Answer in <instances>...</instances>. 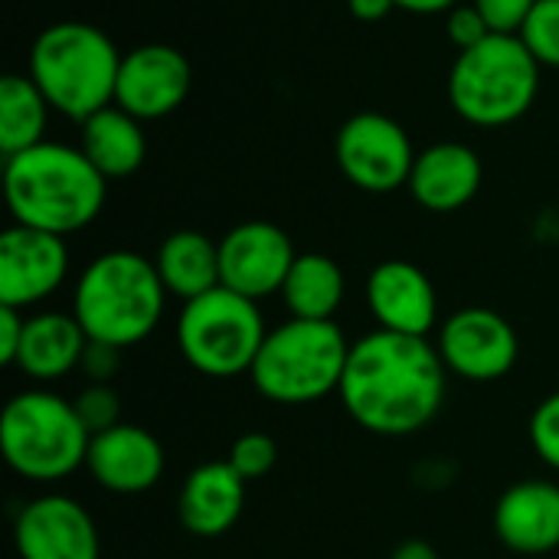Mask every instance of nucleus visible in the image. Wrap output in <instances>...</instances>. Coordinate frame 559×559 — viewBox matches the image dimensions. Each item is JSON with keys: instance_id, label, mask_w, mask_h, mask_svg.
I'll use <instances>...</instances> for the list:
<instances>
[{"instance_id": "f257e3e1", "label": "nucleus", "mask_w": 559, "mask_h": 559, "mask_svg": "<svg viewBox=\"0 0 559 559\" xmlns=\"http://www.w3.org/2000/svg\"><path fill=\"white\" fill-rule=\"evenodd\" d=\"M449 370L429 337L370 331L350 344L341 380L347 416L383 439H409L436 423L445 406Z\"/></svg>"}, {"instance_id": "f03ea898", "label": "nucleus", "mask_w": 559, "mask_h": 559, "mask_svg": "<svg viewBox=\"0 0 559 559\" xmlns=\"http://www.w3.org/2000/svg\"><path fill=\"white\" fill-rule=\"evenodd\" d=\"M3 200L13 223L69 239L98 219L108 180L79 144L43 141L3 160Z\"/></svg>"}, {"instance_id": "7ed1b4c3", "label": "nucleus", "mask_w": 559, "mask_h": 559, "mask_svg": "<svg viewBox=\"0 0 559 559\" xmlns=\"http://www.w3.org/2000/svg\"><path fill=\"white\" fill-rule=\"evenodd\" d=\"M167 298L154 259L131 249H108L79 272L72 314L88 341L128 350L157 331Z\"/></svg>"}, {"instance_id": "20e7f679", "label": "nucleus", "mask_w": 559, "mask_h": 559, "mask_svg": "<svg viewBox=\"0 0 559 559\" xmlns=\"http://www.w3.org/2000/svg\"><path fill=\"white\" fill-rule=\"evenodd\" d=\"M118 69L121 52L105 29L82 20H62L33 39L26 75L46 95L52 111L82 124L88 115L115 102Z\"/></svg>"}, {"instance_id": "39448f33", "label": "nucleus", "mask_w": 559, "mask_h": 559, "mask_svg": "<svg viewBox=\"0 0 559 559\" xmlns=\"http://www.w3.org/2000/svg\"><path fill=\"white\" fill-rule=\"evenodd\" d=\"M350 341L337 321L288 318L269 328L249 380L259 396L278 406H308L341 390Z\"/></svg>"}, {"instance_id": "423d86ee", "label": "nucleus", "mask_w": 559, "mask_h": 559, "mask_svg": "<svg viewBox=\"0 0 559 559\" xmlns=\"http://www.w3.org/2000/svg\"><path fill=\"white\" fill-rule=\"evenodd\" d=\"M540 62L518 33H491L455 56L449 102L475 128H504L524 118L540 92Z\"/></svg>"}, {"instance_id": "0eeeda50", "label": "nucleus", "mask_w": 559, "mask_h": 559, "mask_svg": "<svg viewBox=\"0 0 559 559\" xmlns=\"http://www.w3.org/2000/svg\"><path fill=\"white\" fill-rule=\"evenodd\" d=\"M88 429L82 426L72 400L29 386L7 400L0 413V452L13 475L52 485L79 468L88 459Z\"/></svg>"}, {"instance_id": "6e6552de", "label": "nucleus", "mask_w": 559, "mask_h": 559, "mask_svg": "<svg viewBox=\"0 0 559 559\" xmlns=\"http://www.w3.org/2000/svg\"><path fill=\"white\" fill-rule=\"evenodd\" d=\"M265 334L269 328L259 301L223 285L187 301L174 328L180 357L210 380L249 377Z\"/></svg>"}, {"instance_id": "1a4fd4ad", "label": "nucleus", "mask_w": 559, "mask_h": 559, "mask_svg": "<svg viewBox=\"0 0 559 559\" xmlns=\"http://www.w3.org/2000/svg\"><path fill=\"white\" fill-rule=\"evenodd\" d=\"M416 147L406 128L383 111L350 115L334 138V160L341 174L364 193H393L409 183Z\"/></svg>"}, {"instance_id": "9d476101", "label": "nucleus", "mask_w": 559, "mask_h": 559, "mask_svg": "<svg viewBox=\"0 0 559 559\" xmlns=\"http://www.w3.org/2000/svg\"><path fill=\"white\" fill-rule=\"evenodd\" d=\"M436 350L452 377L495 383L518 367L521 337L514 324L491 308H459L439 324Z\"/></svg>"}, {"instance_id": "9b49d317", "label": "nucleus", "mask_w": 559, "mask_h": 559, "mask_svg": "<svg viewBox=\"0 0 559 559\" xmlns=\"http://www.w3.org/2000/svg\"><path fill=\"white\" fill-rule=\"evenodd\" d=\"M295 259V242L282 226L246 219L219 239V282L242 298L265 301L282 295Z\"/></svg>"}, {"instance_id": "f8f14e48", "label": "nucleus", "mask_w": 559, "mask_h": 559, "mask_svg": "<svg viewBox=\"0 0 559 559\" xmlns=\"http://www.w3.org/2000/svg\"><path fill=\"white\" fill-rule=\"evenodd\" d=\"M69 278V246L56 233L7 226L0 236V305L33 311Z\"/></svg>"}, {"instance_id": "ddd939ff", "label": "nucleus", "mask_w": 559, "mask_h": 559, "mask_svg": "<svg viewBox=\"0 0 559 559\" xmlns=\"http://www.w3.org/2000/svg\"><path fill=\"white\" fill-rule=\"evenodd\" d=\"M13 547L20 559H102L95 518L59 491L39 495L16 511Z\"/></svg>"}, {"instance_id": "4468645a", "label": "nucleus", "mask_w": 559, "mask_h": 559, "mask_svg": "<svg viewBox=\"0 0 559 559\" xmlns=\"http://www.w3.org/2000/svg\"><path fill=\"white\" fill-rule=\"evenodd\" d=\"M193 88L190 59L170 43H144L121 56L115 105L138 121H157L174 115Z\"/></svg>"}, {"instance_id": "2eb2a0df", "label": "nucleus", "mask_w": 559, "mask_h": 559, "mask_svg": "<svg viewBox=\"0 0 559 559\" xmlns=\"http://www.w3.org/2000/svg\"><path fill=\"white\" fill-rule=\"evenodd\" d=\"M85 472L102 491L134 498L151 491L164 478L167 452L151 429L138 423H118L92 436Z\"/></svg>"}, {"instance_id": "dca6fc26", "label": "nucleus", "mask_w": 559, "mask_h": 559, "mask_svg": "<svg viewBox=\"0 0 559 559\" xmlns=\"http://www.w3.org/2000/svg\"><path fill=\"white\" fill-rule=\"evenodd\" d=\"M367 308L380 331L429 337L439 331V295L432 278L406 259H386L367 275Z\"/></svg>"}, {"instance_id": "f3484780", "label": "nucleus", "mask_w": 559, "mask_h": 559, "mask_svg": "<svg viewBox=\"0 0 559 559\" xmlns=\"http://www.w3.org/2000/svg\"><path fill=\"white\" fill-rule=\"evenodd\" d=\"M491 527L511 554H554L559 547V485L547 478L514 481L495 501Z\"/></svg>"}, {"instance_id": "a211bd4d", "label": "nucleus", "mask_w": 559, "mask_h": 559, "mask_svg": "<svg viewBox=\"0 0 559 559\" xmlns=\"http://www.w3.org/2000/svg\"><path fill=\"white\" fill-rule=\"evenodd\" d=\"M246 478L226 462L197 465L177 495V521L197 540L226 537L246 511Z\"/></svg>"}, {"instance_id": "6ab92c4d", "label": "nucleus", "mask_w": 559, "mask_h": 559, "mask_svg": "<svg viewBox=\"0 0 559 559\" xmlns=\"http://www.w3.org/2000/svg\"><path fill=\"white\" fill-rule=\"evenodd\" d=\"M485 183V164L462 141H436L416 154L406 190L429 213H455L468 206Z\"/></svg>"}, {"instance_id": "aec40b11", "label": "nucleus", "mask_w": 559, "mask_h": 559, "mask_svg": "<svg viewBox=\"0 0 559 559\" xmlns=\"http://www.w3.org/2000/svg\"><path fill=\"white\" fill-rule=\"evenodd\" d=\"M85 347L88 334L72 311H26V331L13 367L36 386H46L75 373Z\"/></svg>"}, {"instance_id": "412c9836", "label": "nucleus", "mask_w": 559, "mask_h": 559, "mask_svg": "<svg viewBox=\"0 0 559 559\" xmlns=\"http://www.w3.org/2000/svg\"><path fill=\"white\" fill-rule=\"evenodd\" d=\"M79 147L105 180H124L138 174L147 157L144 121L111 102L79 124Z\"/></svg>"}, {"instance_id": "4be33fe9", "label": "nucleus", "mask_w": 559, "mask_h": 559, "mask_svg": "<svg viewBox=\"0 0 559 559\" xmlns=\"http://www.w3.org/2000/svg\"><path fill=\"white\" fill-rule=\"evenodd\" d=\"M157 275L170 298L183 305L219 288V242L200 229H177L170 233L154 252Z\"/></svg>"}, {"instance_id": "5701e85b", "label": "nucleus", "mask_w": 559, "mask_h": 559, "mask_svg": "<svg viewBox=\"0 0 559 559\" xmlns=\"http://www.w3.org/2000/svg\"><path fill=\"white\" fill-rule=\"evenodd\" d=\"M347 295L344 269L324 255V252H298L285 285H282V305L288 318L301 321H334Z\"/></svg>"}, {"instance_id": "b1692460", "label": "nucleus", "mask_w": 559, "mask_h": 559, "mask_svg": "<svg viewBox=\"0 0 559 559\" xmlns=\"http://www.w3.org/2000/svg\"><path fill=\"white\" fill-rule=\"evenodd\" d=\"M52 105L29 75L7 72L0 79V154L3 160L46 141Z\"/></svg>"}, {"instance_id": "393cba45", "label": "nucleus", "mask_w": 559, "mask_h": 559, "mask_svg": "<svg viewBox=\"0 0 559 559\" xmlns=\"http://www.w3.org/2000/svg\"><path fill=\"white\" fill-rule=\"evenodd\" d=\"M540 66L559 69V0H537L524 29L518 33Z\"/></svg>"}, {"instance_id": "a878e982", "label": "nucleus", "mask_w": 559, "mask_h": 559, "mask_svg": "<svg viewBox=\"0 0 559 559\" xmlns=\"http://www.w3.org/2000/svg\"><path fill=\"white\" fill-rule=\"evenodd\" d=\"M72 406L82 419V426L88 429V436H98L121 419V396L111 383H85L75 396H72Z\"/></svg>"}, {"instance_id": "bb28decb", "label": "nucleus", "mask_w": 559, "mask_h": 559, "mask_svg": "<svg viewBox=\"0 0 559 559\" xmlns=\"http://www.w3.org/2000/svg\"><path fill=\"white\" fill-rule=\"evenodd\" d=\"M226 462L246 478V481H259L265 478L275 462H278V445L269 432H242L229 452H226Z\"/></svg>"}, {"instance_id": "cd10ccee", "label": "nucleus", "mask_w": 559, "mask_h": 559, "mask_svg": "<svg viewBox=\"0 0 559 559\" xmlns=\"http://www.w3.org/2000/svg\"><path fill=\"white\" fill-rule=\"evenodd\" d=\"M531 445L547 468L559 472V390L537 403L531 416Z\"/></svg>"}, {"instance_id": "c85d7f7f", "label": "nucleus", "mask_w": 559, "mask_h": 559, "mask_svg": "<svg viewBox=\"0 0 559 559\" xmlns=\"http://www.w3.org/2000/svg\"><path fill=\"white\" fill-rule=\"evenodd\" d=\"M445 36L459 52H465V49L485 43L491 36V26L472 0H462L459 7H452L445 13Z\"/></svg>"}, {"instance_id": "c756f323", "label": "nucleus", "mask_w": 559, "mask_h": 559, "mask_svg": "<svg viewBox=\"0 0 559 559\" xmlns=\"http://www.w3.org/2000/svg\"><path fill=\"white\" fill-rule=\"evenodd\" d=\"M488 20L491 33H521L537 0H472Z\"/></svg>"}, {"instance_id": "7c9ffc66", "label": "nucleus", "mask_w": 559, "mask_h": 559, "mask_svg": "<svg viewBox=\"0 0 559 559\" xmlns=\"http://www.w3.org/2000/svg\"><path fill=\"white\" fill-rule=\"evenodd\" d=\"M82 377L88 383H111L121 370V347L102 344V341H88L85 357H82Z\"/></svg>"}, {"instance_id": "2f4dec72", "label": "nucleus", "mask_w": 559, "mask_h": 559, "mask_svg": "<svg viewBox=\"0 0 559 559\" xmlns=\"http://www.w3.org/2000/svg\"><path fill=\"white\" fill-rule=\"evenodd\" d=\"M23 331H26V311L0 305V364L3 367L16 364V354H20V344H23Z\"/></svg>"}, {"instance_id": "473e14b6", "label": "nucleus", "mask_w": 559, "mask_h": 559, "mask_svg": "<svg viewBox=\"0 0 559 559\" xmlns=\"http://www.w3.org/2000/svg\"><path fill=\"white\" fill-rule=\"evenodd\" d=\"M347 10L360 23H380L396 10V0H347Z\"/></svg>"}, {"instance_id": "72a5a7b5", "label": "nucleus", "mask_w": 559, "mask_h": 559, "mask_svg": "<svg viewBox=\"0 0 559 559\" xmlns=\"http://www.w3.org/2000/svg\"><path fill=\"white\" fill-rule=\"evenodd\" d=\"M462 0H396V10L406 13H423V16H436V13H449L452 7H459Z\"/></svg>"}, {"instance_id": "f704fd0d", "label": "nucleus", "mask_w": 559, "mask_h": 559, "mask_svg": "<svg viewBox=\"0 0 559 559\" xmlns=\"http://www.w3.org/2000/svg\"><path fill=\"white\" fill-rule=\"evenodd\" d=\"M390 559H442L439 557V550L429 544V540H403Z\"/></svg>"}]
</instances>
